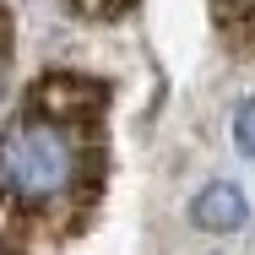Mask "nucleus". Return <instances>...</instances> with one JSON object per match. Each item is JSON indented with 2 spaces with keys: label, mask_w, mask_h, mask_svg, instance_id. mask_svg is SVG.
Listing matches in <instances>:
<instances>
[{
  "label": "nucleus",
  "mask_w": 255,
  "mask_h": 255,
  "mask_svg": "<svg viewBox=\"0 0 255 255\" xmlns=\"http://www.w3.org/2000/svg\"><path fill=\"white\" fill-rule=\"evenodd\" d=\"M141 0H71V11L76 16H93V22H120V16H130Z\"/></svg>",
  "instance_id": "nucleus-4"
},
{
  "label": "nucleus",
  "mask_w": 255,
  "mask_h": 255,
  "mask_svg": "<svg viewBox=\"0 0 255 255\" xmlns=\"http://www.w3.org/2000/svg\"><path fill=\"white\" fill-rule=\"evenodd\" d=\"M212 27L228 54L255 65V0H212Z\"/></svg>",
  "instance_id": "nucleus-3"
},
{
  "label": "nucleus",
  "mask_w": 255,
  "mask_h": 255,
  "mask_svg": "<svg viewBox=\"0 0 255 255\" xmlns=\"http://www.w3.org/2000/svg\"><path fill=\"white\" fill-rule=\"evenodd\" d=\"M11 49H16V33H11V5L0 0V98L11 87Z\"/></svg>",
  "instance_id": "nucleus-6"
},
{
  "label": "nucleus",
  "mask_w": 255,
  "mask_h": 255,
  "mask_svg": "<svg viewBox=\"0 0 255 255\" xmlns=\"http://www.w3.org/2000/svg\"><path fill=\"white\" fill-rule=\"evenodd\" d=\"M103 76L49 65L0 125V255H54L82 239L109 190Z\"/></svg>",
  "instance_id": "nucleus-1"
},
{
  "label": "nucleus",
  "mask_w": 255,
  "mask_h": 255,
  "mask_svg": "<svg viewBox=\"0 0 255 255\" xmlns=\"http://www.w3.org/2000/svg\"><path fill=\"white\" fill-rule=\"evenodd\" d=\"M234 147H239L245 157H255V93L234 109Z\"/></svg>",
  "instance_id": "nucleus-5"
},
{
  "label": "nucleus",
  "mask_w": 255,
  "mask_h": 255,
  "mask_svg": "<svg viewBox=\"0 0 255 255\" xmlns=\"http://www.w3.org/2000/svg\"><path fill=\"white\" fill-rule=\"evenodd\" d=\"M190 223L201 234H234V228L250 223V201H245V190L234 179H212L201 196L190 201Z\"/></svg>",
  "instance_id": "nucleus-2"
}]
</instances>
